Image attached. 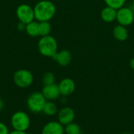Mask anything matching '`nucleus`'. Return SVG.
Listing matches in <instances>:
<instances>
[{
    "instance_id": "17",
    "label": "nucleus",
    "mask_w": 134,
    "mask_h": 134,
    "mask_svg": "<svg viewBox=\"0 0 134 134\" xmlns=\"http://www.w3.org/2000/svg\"><path fill=\"white\" fill-rule=\"evenodd\" d=\"M51 24L49 21H42L38 22V31H39V36L43 37L46 35H49L51 32Z\"/></svg>"
},
{
    "instance_id": "14",
    "label": "nucleus",
    "mask_w": 134,
    "mask_h": 134,
    "mask_svg": "<svg viewBox=\"0 0 134 134\" xmlns=\"http://www.w3.org/2000/svg\"><path fill=\"white\" fill-rule=\"evenodd\" d=\"M112 35L115 39L119 42H124L127 40L129 37V32L126 28V27L122 26V25H117L113 28L112 31Z\"/></svg>"
},
{
    "instance_id": "26",
    "label": "nucleus",
    "mask_w": 134,
    "mask_h": 134,
    "mask_svg": "<svg viewBox=\"0 0 134 134\" xmlns=\"http://www.w3.org/2000/svg\"><path fill=\"white\" fill-rule=\"evenodd\" d=\"M122 134H133V133H130V132H124V133H122Z\"/></svg>"
},
{
    "instance_id": "22",
    "label": "nucleus",
    "mask_w": 134,
    "mask_h": 134,
    "mask_svg": "<svg viewBox=\"0 0 134 134\" xmlns=\"http://www.w3.org/2000/svg\"><path fill=\"white\" fill-rule=\"evenodd\" d=\"M25 27H26V24L19 21V23L17 24V26H16L17 30L19 31H25Z\"/></svg>"
},
{
    "instance_id": "24",
    "label": "nucleus",
    "mask_w": 134,
    "mask_h": 134,
    "mask_svg": "<svg viewBox=\"0 0 134 134\" xmlns=\"http://www.w3.org/2000/svg\"><path fill=\"white\" fill-rule=\"evenodd\" d=\"M130 67L132 70L134 71V57L130 60Z\"/></svg>"
},
{
    "instance_id": "11",
    "label": "nucleus",
    "mask_w": 134,
    "mask_h": 134,
    "mask_svg": "<svg viewBox=\"0 0 134 134\" xmlns=\"http://www.w3.org/2000/svg\"><path fill=\"white\" fill-rule=\"evenodd\" d=\"M53 60L57 62L61 67H66L70 64L72 60L71 53L68 49H62L60 51H57V53L52 57Z\"/></svg>"
},
{
    "instance_id": "27",
    "label": "nucleus",
    "mask_w": 134,
    "mask_h": 134,
    "mask_svg": "<svg viewBox=\"0 0 134 134\" xmlns=\"http://www.w3.org/2000/svg\"><path fill=\"white\" fill-rule=\"evenodd\" d=\"M132 6H133V9L134 10V0H133V2H132Z\"/></svg>"
},
{
    "instance_id": "7",
    "label": "nucleus",
    "mask_w": 134,
    "mask_h": 134,
    "mask_svg": "<svg viewBox=\"0 0 134 134\" xmlns=\"http://www.w3.org/2000/svg\"><path fill=\"white\" fill-rule=\"evenodd\" d=\"M116 20L119 24L128 27L131 25L134 21L133 9L127 6H123L117 10Z\"/></svg>"
},
{
    "instance_id": "4",
    "label": "nucleus",
    "mask_w": 134,
    "mask_h": 134,
    "mask_svg": "<svg viewBox=\"0 0 134 134\" xmlns=\"http://www.w3.org/2000/svg\"><path fill=\"white\" fill-rule=\"evenodd\" d=\"M46 101L42 92H34L27 99V107L32 113H40L42 112Z\"/></svg>"
},
{
    "instance_id": "23",
    "label": "nucleus",
    "mask_w": 134,
    "mask_h": 134,
    "mask_svg": "<svg viewBox=\"0 0 134 134\" xmlns=\"http://www.w3.org/2000/svg\"><path fill=\"white\" fill-rule=\"evenodd\" d=\"M9 134H27V132L24 131H16V130H13L11 132H9Z\"/></svg>"
},
{
    "instance_id": "8",
    "label": "nucleus",
    "mask_w": 134,
    "mask_h": 134,
    "mask_svg": "<svg viewBox=\"0 0 134 134\" xmlns=\"http://www.w3.org/2000/svg\"><path fill=\"white\" fill-rule=\"evenodd\" d=\"M75 118V113L72 108L66 106L60 108L57 112V121L64 126L73 122Z\"/></svg>"
},
{
    "instance_id": "10",
    "label": "nucleus",
    "mask_w": 134,
    "mask_h": 134,
    "mask_svg": "<svg viewBox=\"0 0 134 134\" xmlns=\"http://www.w3.org/2000/svg\"><path fill=\"white\" fill-rule=\"evenodd\" d=\"M42 93L43 94L46 100H51V101H54L57 100L61 96L59 90L58 84L56 83L44 86L42 90Z\"/></svg>"
},
{
    "instance_id": "28",
    "label": "nucleus",
    "mask_w": 134,
    "mask_h": 134,
    "mask_svg": "<svg viewBox=\"0 0 134 134\" xmlns=\"http://www.w3.org/2000/svg\"><path fill=\"white\" fill-rule=\"evenodd\" d=\"M133 134H134V133H133Z\"/></svg>"
},
{
    "instance_id": "13",
    "label": "nucleus",
    "mask_w": 134,
    "mask_h": 134,
    "mask_svg": "<svg viewBox=\"0 0 134 134\" xmlns=\"http://www.w3.org/2000/svg\"><path fill=\"white\" fill-rule=\"evenodd\" d=\"M116 16L117 9L110 6H106L100 11V18L106 23H112L116 20Z\"/></svg>"
},
{
    "instance_id": "5",
    "label": "nucleus",
    "mask_w": 134,
    "mask_h": 134,
    "mask_svg": "<svg viewBox=\"0 0 134 134\" xmlns=\"http://www.w3.org/2000/svg\"><path fill=\"white\" fill-rule=\"evenodd\" d=\"M34 81L33 74L27 69H19L13 75V82L19 88H27Z\"/></svg>"
},
{
    "instance_id": "3",
    "label": "nucleus",
    "mask_w": 134,
    "mask_h": 134,
    "mask_svg": "<svg viewBox=\"0 0 134 134\" xmlns=\"http://www.w3.org/2000/svg\"><path fill=\"white\" fill-rule=\"evenodd\" d=\"M10 123L13 130L26 132L31 126V119L25 111H18L11 116Z\"/></svg>"
},
{
    "instance_id": "18",
    "label": "nucleus",
    "mask_w": 134,
    "mask_h": 134,
    "mask_svg": "<svg viewBox=\"0 0 134 134\" xmlns=\"http://www.w3.org/2000/svg\"><path fill=\"white\" fill-rule=\"evenodd\" d=\"M64 133L81 134V127L75 122H71L64 126Z\"/></svg>"
},
{
    "instance_id": "6",
    "label": "nucleus",
    "mask_w": 134,
    "mask_h": 134,
    "mask_svg": "<svg viewBox=\"0 0 134 134\" xmlns=\"http://www.w3.org/2000/svg\"><path fill=\"white\" fill-rule=\"evenodd\" d=\"M16 15L20 22L27 24L34 21L35 13L34 7H31L28 4H20L16 9Z\"/></svg>"
},
{
    "instance_id": "25",
    "label": "nucleus",
    "mask_w": 134,
    "mask_h": 134,
    "mask_svg": "<svg viewBox=\"0 0 134 134\" xmlns=\"http://www.w3.org/2000/svg\"><path fill=\"white\" fill-rule=\"evenodd\" d=\"M4 106H5V104H4V101L2 100V98H0V111H2V109L4 108Z\"/></svg>"
},
{
    "instance_id": "16",
    "label": "nucleus",
    "mask_w": 134,
    "mask_h": 134,
    "mask_svg": "<svg viewBox=\"0 0 134 134\" xmlns=\"http://www.w3.org/2000/svg\"><path fill=\"white\" fill-rule=\"evenodd\" d=\"M26 33L31 37H37L39 36L38 31V21H32L27 24H26L25 27Z\"/></svg>"
},
{
    "instance_id": "12",
    "label": "nucleus",
    "mask_w": 134,
    "mask_h": 134,
    "mask_svg": "<svg viewBox=\"0 0 134 134\" xmlns=\"http://www.w3.org/2000/svg\"><path fill=\"white\" fill-rule=\"evenodd\" d=\"M41 134H64V126L58 121H50L43 126Z\"/></svg>"
},
{
    "instance_id": "15",
    "label": "nucleus",
    "mask_w": 134,
    "mask_h": 134,
    "mask_svg": "<svg viewBox=\"0 0 134 134\" xmlns=\"http://www.w3.org/2000/svg\"><path fill=\"white\" fill-rule=\"evenodd\" d=\"M42 112L47 116H54V115H57L58 108H57V104L54 103V101L47 100L45 104Z\"/></svg>"
},
{
    "instance_id": "19",
    "label": "nucleus",
    "mask_w": 134,
    "mask_h": 134,
    "mask_svg": "<svg viewBox=\"0 0 134 134\" xmlns=\"http://www.w3.org/2000/svg\"><path fill=\"white\" fill-rule=\"evenodd\" d=\"M107 6H110L115 9H119L120 8L125 6L126 0H104Z\"/></svg>"
},
{
    "instance_id": "2",
    "label": "nucleus",
    "mask_w": 134,
    "mask_h": 134,
    "mask_svg": "<svg viewBox=\"0 0 134 134\" xmlns=\"http://www.w3.org/2000/svg\"><path fill=\"white\" fill-rule=\"evenodd\" d=\"M58 45L56 38L52 35L41 37L38 42V49L41 55L46 57H53L57 52Z\"/></svg>"
},
{
    "instance_id": "20",
    "label": "nucleus",
    "mask_w": 134,
    "mask_h": 134,
    "mask_svg": "<svg viewBox=\"0 0 134 134\" xmlns=\"http://www.w3.org/2000/svg\"><path fill=\"white\" fill-rule=\"evenodd\" d=\"M42 83H43L44 86L54 84L55 81H56L55 75L53 72H51V71H47V72H46L42 75Z\"/></svg>"
},
{
    "instance_id": "1",
    "label": "nucleus",
    "mask_w": 134,
    "mask_h": 134,
    "mask_svg": "<svg viewBox=\"0 0 134 134\" xmlns=\"http://www.w3.org/2000/svg\"><path fill=\"white\" fill-rule=\"evenodd\" d=\"M56 6L49 0H41L34 6L35 18L37 21H49L56 14Z\"/></svg>"
},
{
    "instance_id": "9",
    "label": "nucleus",
    "mask_w": 134,
    "mask_h": 134,
    "mask_svg": "<svg viewBox=\"0 0 134 134\" xmlns=\"http://www.w3.org/2000/svg\"><path fill=\"white\" fill-rule=\"evenodd\" d=\"M60 95L63 97H68L71 95L75 90V82L70 78L63 79L58 84Z\"/></svg>"
},
{
    "instance_id": "21",
    "label": "nucleus",
    "mask_w": 134,
    "mask_h": 134,
    "mask_svg": "<svg viewBox=\"0 0 134 134\" xmlns=\"http://www.w3.org/2000/svg\"><path fill=\"white\" fill-rule=\"evenodd\" d=\"M9 129L7 127V126L0 122V134H9Z\"/></svg>"
}]
</instances>
